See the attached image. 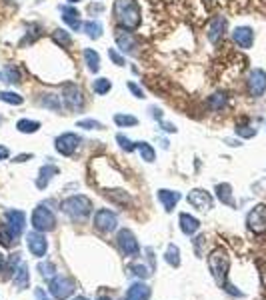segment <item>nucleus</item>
Listing matches in <instances>:
<instances>
[{"mask_svg":"<svg viewBox=\"0 0 266 300\" xmlns=\"http://www.w3.org/2000/svg\"><path fill=\"white\" fill-rule=\"evenodd\" d=\"M32 226L38 232H50L56 228V216L46 206H36L32 212Z\"/></svg>","mask_w":266,"mask_h":300,"instance_id":"4","label":"nucleus"},{"mask_svg":"<svg viewBox=\"0 0 266 300\" xmlns=\"http://www.w3.org/2000/svg\"><path fill=\"white\" fill-rule=\"evenodd\" d=\"M58 172H60V170H58L54 164H50V162H48V164H44V166L40 168L38 178H36V186H38L40 190H42V188H46V186H48V182H50V180H52Z\"/></svg>","mask_w":266,"mask_h":300,"instance_id":"22","label":"nucleus"},{"mask_svg":"<svg viewBox=\"0 0 266 300\" xmlns=\"http://www.w3.org/2000/svg\"><path fill=\"white\" fill-rule=\"evenodd\" d=\"M178 222H180V230H182L186 236L196 234V232H198V228H200V220H198V218H194V216H190L188 212H182V214H180V218H178Z\"/></svg>","mask_w":266,"mask_h":300,"instance_id":"21","label":"nucleus"},{"mask_svg":"<svg viewBox=\"0 0 266 300\" xmlns=\"http://www.w3.org/2000/svg\"><path fill=\"white\" fill-rule=\"evenodd\" d=\"M76 126H78V128H86V130H102V128H104V124H102V122H98V120H92V118L80 120Z\"/></svg>","mask_w":266,"mask_h":300,"instance_id":"40","label":"nucleus"},{"mask_svg":"<svg viewBox=\"0 0 266 300\" xmlns=\"http://www.w3.org/2000/svg\"><path fill=\"white\" fill-rule=\"evenodd\" d=\"M16 128H18V132H22V134H34V132L40 130V122H38V120L22 118V120L16 122Z\"/></svg>","mask_w":266,"mask_h":300,"instance_id":"27","label":"nucleus"},{"mask_svg":"<svg viewBox=\"0 0 266 300\" xmlns=\"http://www.w3.org/2000/svg\"><path fill=\"white\" fill-rule=\"evenodd\" d=\"M40 104L46 106V108H50V110H60L62 108V102H60V98L56 94H42Z\"/></svg>","mask_w":266,"mask_h":300,"instance_id":"31","label":"nucleus"},{"mask_svg":"<svg viewBox=\"0 0 266 300\" xmlns=\"http://www.w3.org/2000/svg\"><path fill=\"white\" fill-rule=\"evenodd\" d=\"M126 86H128V90H130L132 94H134L136 98H144V90H142V88H140L136 82H128Z\"/></svg>","mask_w":266,"mask_h":300,"instance_id":"45","label":"nucleus"},{"mask_svg":"<svg viewBox=\"0 0 266 300\" xmlns=\"http://www.w3.org/2000/svg\"><path fill=\"white\" fill-rule=\"evenodd\" d=\"M74 292V282L66 276H54L50 280V294L56 300H66Z\"/></svg>","mask_w":266,"mask_h":300,"instance_id":"7","label":"nucleus"},{"mask_svg":"<svg viewBox=\"0 0 266 300\" xmlns=\"http://www.w3.org/2000/svg\"><path fill=\"white\" fill-rule=\"evenodd\" d=\"M82 30H84L86 36L92 38V40H98V38L102 36V24H100L98 20H88V22H84V24H82Z\"/></svg>","mask_w":266,"mask_h":300,"instance_id":"26","label":"nucleus"},{"mask_svg":"<svg viewBox=\"0 0 266 300\" xmlns=\"http://www.w3.org/2000/svg\"><path fill=\"white\" fill-rule=\"evenodd\" d=\"M2 76H4V82H10V84L20 82V72H18V68H14V66H6L4 72H2Z\"/></svg>","mask_w":266,"mask_h":300,"instance_id":"36","label":"nucleus"},{"mask_svg":"<svg viewBox=\"0 0 266 300\" xmlns=\"http://www.w3.org/2000/svg\"><path fill=\"white\" fill-rule=\"evenodd\" d=\"M236 134L242 136V138H252V136H256V128H250V126H236Z\"/></svg>","mask_w":266,"mask_h":300,"instance_id":"43","label":"nucleus"},{"mask_svg":"<svg viewBox=\"0 0 266 300\" xmlns=\"http://www.w3.org/2000/svg\"><path fill=\"white\" fill-rule=\"evenodd\" d=\"M4 216H6V222H8L10 230H12V234L18 238V236L22 234V230H24V224H26L24 212H22V210H6Z\"/></svg>","mask_w":266,"mask_h":300,"instance_id":"15","label":"nucleus"},{"mask_svg":"<svg viewBox=\"0 0 266 300\" xmlns=\"http://www.w3.org/2000/svg\"><path fill=\"white\" fill-rule=\"evenodd\" d=\"M108 56H110V60H112L116 66H124V56H120L114 48H108Z\"/></svg>","mask_w":266,"mask_h":300,"instance_id":"44","label":"nucleus"},{"mask_svg":"<svg viewBox=\"0 0 266 300\" xmlns=\"http://www.w3.org/2000/svg\"><path fill=\"white\" fill-rule=\"evenodd\" d=\"M4 266H6V262H4V256H2V254H0V272H2V270H4Z\"/></svg>","mask_w":266,"mask_h":300,"instance_id":"52","label":"nucleus"},{"mask_svg":"<svg viewBox=\"0 0 266 300\" xmlns=\"http://www.w3.org/2000/svg\"><path fill=\"white\" fill-rule=\"evenodd\" d=\"M60 14H62V20L72 28V30H78L82 28V22H80V12L72 6H60Z\"/></svg>","mask_w":266,"mask_h":300,"instance_id":"20","label":"nucleus"},{"mask_svg":"<svg viewBox=\"0 0 266 300\" xmlns=\"http://www.w3.org/2000/svg\"><path fill=\"white\" fill-rule=\"evenodd\" d=\"M228 264H230V260H228V254H226V250H222V248H216V250H214V252L208 256V266H210V272H212V276H214V280H216L218 284H224V282H226Z\"/></svg>","mask_w":266,"mask_h":300,"instance_id":"3","label":"nucleus"},{"mask_svg":"<svg viewBox=\"0 0 266 300\" xmlns=\"http://www.w3.org/2000/svg\"><path fill=\"white\" fill-rule=\"evenodd\" d=\"M114 40L118 44V48L126 54H136V48H138V42L134 38V34H132L130 30L126 28H118L116 34H114Z\"/></svg>","mask_w":266,"mask_h":300,"instance_id":"10","label":"nucleus"},{"mask_svg":"<svg viewBox=\"0 0 266 300\" xmlns=\"http://www.w3.org/2000/svg\"><path fill=\"white\" fill-rule=\"evenodd\" d=\"M114 122H116L118 126H136V124H138L136 116H132V114H116V116H114Z\"/></svg>","mask_w":266,"mask_h":300,"instance_id":"35","label":"nucleus"},{"mask_svg":"<svg viewBox=\"0 0 266 300\" xmlns=\"http://www.w3.org/2000/svg\"><path fill=\"white\" fill-rule=\"evenodd\" d=\"M52 38H54L56 44H60V46H64V48H68V46L72 44V38H70V34H68L66 30H54V32H52Z\"/></svg>","mask_w":266,"mask_h":300,"instance_id":"33","label":"nucleus"},{"mask_svg":"<svg viewBox=\"0 0 266 300\" xmlns=\"http://www.w3.org/2000/svg\"><path fill=\"white\" fill-rule=\"evenodd\" d=\"M100 10H102V4H96V6L92 4V6H90V12H100Z\"/></svg>","mask_w":266,"mask_h":300,"instance_id":"51","label":"nucleus"},{"mask_svg":"<svg viewBox=\"0 0 266 300\" xmlns=\"http://www.w3.org/2000/svg\"><path fill=\"white\" fill-rule=\"evenodd\" d=\"M216 196H218V200L222 202V204H226V206H234V198H232V186L230 184H218L216 186Z\"/></svg>","mask_w":266,"mask_h":300,"instance_id":"25","label":"nucleus"},{"mask_svg":"<svg viewBox=\"0 0 266 300\" xmlns=\"http://www.w3.org/2000/svg\"><path fill=\"white\" fill-rule=\"evenodd\" d=\"M186 200H188V204H190V206H194V208H196V210H200V212H206V210H210V208L214 206L212 196H210L206 190H200V188L190 190V192H188V196H186Z\"/></svg>","mask_w":266,"mask_h":300,"instance_id":"9","label":"nucleus"},{"mask_svg":"<svg viewBox=\"0 0 266 300\" xmlns=\"http://www.w3.org/2000/svg\"><path fill=\"white\" fill-rule=\"evenodd\" d=\"M84 62H86V66H88L90 72L96 74V72L100 70V54H98L96 50L86 48V50H84Z\"/></svg>","mask_w":266,"mask_h":300,"instance_id":"24","label":"nucleus"},{"mask_svg":"<svg viewBox=\"0 0 266 300\" xmlns=\"http://www.w3.org/2000/svg\"><path fill=\"white\" fill-rule=\"evenodd\" d=\"M74 300H88V298H84V296H78V298H74Z\"/></svg>","mask_w":266,"mask_h":300,"instance_id":"54","label":"nucleus"},{"mask_svg":"<svg viewBox=\"0 0 266 300\" xmlns=\"http://www.w3.org/2000/svg\"><path fill=\"white\" fill-rule=\"evenodd\" d=\"M8 154H10V152H8V148H6V146H0V162L6 160V158H8Z\"/></svg>","mask_w":266,"mask_h":300,"instance_id":"47","label":"nucleus"},{"mask_svg":"<svg viewBox=\"0 0 266 300\" xmlns=\"http://www.w3.org/2000/svg\"><path fill=\"white\" fill-rule=\"evenodd\" d=\"M12 278H14V286H16L18 290H26V288L30 286V272H28V266L20 262V266L16 268V272H14Z\"/></svg>","mask_w":266,"mask_h":300,"instance_id":"23","label":"nucleus"},{"mask_svg":"<svg viewBox=\"0 0 266 300\" xmlns=\"http://www.w3.org/2000/svg\"><path fill=\"white\" fill-rule=\"evenodd\" d=\"M18 266H20V254L16 252V254H12V256L8 258V266H6V270H8V274H14Z\"/></svg>","mask_w":266,"mask_h":300,"instance_id":"42","label":"nucleus"},{"mask_svg":"<svg viewBox=\"0 0 266 300\" xmlns=\"http://www.w3.org/2000/svg\"><path fill=\"white\" fill-rule=\"evenodd\" d=\"M34 296H36V300H50V296H48L42 288H36V290H34Z\"/></svg>","mask_w":266,"mask_h":300,"instance_id":"46","label":"nucleus"},{"mask_svg":"<svg viewBox=\"0 0 266 300\" xmlns=\"http://www.w3.org/2000/svg\"><path fill=\"white\" fill-rule=\"evenodd\" d=\"M76 2H80V0H68V4H76Z\"/></svg>","mask_w":266,"mask_h":300,"instance_id":"53","label":"nucleus"},{"mask_svg":"<svg viewBox=\"0 0 266 300\" xmlns=\"http://www.w3.org/2000/svg\"><path fill=\"white\" fill-rule=\"evenodd\" d=\"M78 144H80V138H78L74 132H64V134H60V136L56 138V142H54L56 150H58L62 156H72V154L76 152Z\"/></svg>","mask_w":266,"mask_h":300,"instance_id":"8","label":"nucleus"},{"mask_svg":"<svg viewBox=\"0 0 266 300\" xmlns=\"http://www.w3.org/2000/svg\"><path fill=\"white\" fill-rule=\"evenodd\" d=\"M112 12H114V18L120 24V28L136 30L140 26L142 12H140V6L136 4V0H116Z\"/></svg>","mask_w":266,"mask_h":300,"instance_id":"1","label":"nucleus"},{"mask_svg":"<svg viewBox=\"0 0 266 300\" xmlns=\"http://www.w3.org/2000/svg\"><path fill=\"white\" fill-rule=\"evenodd\" d=\"M152 110V116L156 118V120H162V110L160 108H150Z\"/></svg>","mask_w":266,"mask_h":300,"instance_id":"50","label":"nucleus"},{"mask_svg":"<svg viewBox=\"0 0 266 300\" xmlns=\"http://www.w3.org/2000/svg\"><path fill=\"white\" fill-rule=\"evenodd\" d=\"M226 30V20L222 16H214L210 22H208V40L210 42H218L222 38Z\"/></svg>","mask_w":266,"mask_h":300,"instance_id":"18","label":"nucleus"},{"mask_svg":"<svg viewBox=\"0 0 266 300\" xmlns=\"http://www.w3.org/2000/svg\"><path fill=\"white\" fill-rule=\"evenodd\" d=\"M164 260L170 264V266H180V250H178V246H174V244H170L168 248H166V254H164Z\"/></svg>","mask_w":266,"mask_h":300,"instance_id":"30","label":"nucleus"},{"mask_svg":"<svg viewBox=\"0 0 266 300\" xmlns=\"http://www.w3.org/2000/svg\"><path fill=\"white\" fill-rule=\"evenodd\" d=\"M0 80H4V76H2V74H0Z\"/></svg>","mask_w":266,"mask_h":300,"instance_id":"55","label":"nucleus"},{"mask_svg":"<svg viewBox=\"0 0 266 300\" xmlns=\"http://www.w3.org/2000/svg\"><path fill=\"white\" fill-rule=\"evenodd\" d=\"M0 100L6 102V104H14V106H20L24 102V98L16 92H10V90H4V92H0Z\"/></svg>","mask_w":266,"mask_h":300,"instance_id":"32","label":"nucleus"},{"mask_svg":"<svg viewBox=\"0 0 266 300\" xmlns=\"http://www.w3.org/2000/svg\"><path fill=\"white\" fill-rule=\"evenodd\" d=\"M30 158H32V154H18V156H14V162H26Z\"/></svg>","mask_w":266,"mask_h":300,"instance_id":"49","label":"nucleus"},{"mask_svg":"<svg viewBox=\"0 0 266 300\" xmlns=\"http://www.w3.org/2000/svg\"><path fill=\"white\" fill-rule=\"evenodd\" d=\"M36 2H42V0H36Z\"/></svg>","mask_w":266,"mask_h":300,"instance_id":"57","label":"nucleus"},{"mask_svg":"<svg viewBox=\"0 0 266 300\" xmlns=\"http://www.w3.org/2000/svg\"><path fill=\"white\" fill-rule=\"evenodd\" d=\"M150 298V286H146L144 282H134L128 290L124 300H148Z\"/></svg>","mask_w":266,"mask_h":300,"instance_id":"17","label":"nucleus"},{"mask_svg":"<svg viewBox=\"0 0 266 300\" xmlns=\"http://www.w3.org/2000/svg\"><path fill=\"white\" fill-rule=\"evenodd\" d=\"M162 122V128L166 130V132H176V126L174 124H170V122H164V120H160Z\"/></svg>","mask_w":266,"mask_h":300,"instance_id":"48","label":"nucleus"},{"mask_svg":"<svg viewBox=\"0 0 266 300\" xmlns=\"http://www.w3.org/2000/svg\"><path fill=\"white\" fill-rule=\"evenodd\" d=\"M136 150L140 152L142 160H146V162H154L156 152H154V148H152L148 142H136Z\"/></svg>","mask_w":266,"mask_h":300,"instance_id":"28","label":"nucleus"},{"mask_svg":"<svg viewBox=\"0 0 266 300\" xmlns=\"http://www.w3.org/2000/svg\"><path fill=\"white\" fill-rule=\"evenodd\" d=\"M246 224L252 232H264L266 230V206H256L248 212Z\"/></svg>","mask_w":266,"mask_h":300,"instance_id":"14","label":"nucleus"},{"mask_svg":"<svg viewBox=\"0 0 266 300\" xmlns=\"http://www.w3.org/2000/svg\"><path fill=\"white\" fill-rule=\"evenodd\" d=\"M110 88H112V82L108 78H96L92 84V90L96 94H106V92H110Z\"/></svg>","mask_w":266,"mask_h":300,"instance_id":"34","label":"nucleus"},{"mask_svg":"<svg viewBox=\"0 0 266 300\" xmlns=\"http://www.w3.org/2000/svg\"><path fill=\"white\" fill-rule=\"evenodd\" d=\"M158 200H160V204L164 206V210H166V212H172V210H174V206H176V204H178V200H180V192L162 188V190H158Z\"/></svg>","mask_w":266,"mask_h":300,"instance_id":"19","label":"nucleus"},{"mask_svg":"<svg viewBox=\"0 0 266 300\" xmlns=\"http://www.w3.org/2000/svg\"><path fill=\"white\" fill-rule=\"evenodd\" d=\"M26 246H28V250L34 254V256H44L46 254V250H48V240H46V236H42L38 230H34V232H28L26 234Z\"/></svg>","mask_w":266,"mask_h":300,"instance_id":"13","label":"nucleus"},{"mask_svg":"<svg viewBox=\"0 0 266 300\" xmlns=\"http://www.w3.org/2000/svg\"><path fill=\"white\" fill-rule=\"evenodd\" d=\"M224 104H226V96L224 94H212L210 98H208V106L212 108V110H220V108H224Z\"/></svg>","mask_w":266,"mask_h":300,"instance_id":"37","label":"nucleus"},{"mask_svg":"<svg viewBox=\"0 0 266 300\" xmlns=\"http://www.w3.org/2000/svg\"><path fill=\"white\" fill-rule=\"evenodd\" d=\"M232 38H234V42H236L240 48H250L252 42H254V32H252V28H248V26H238V28H234V32H232Z\"/></svg>","mask_w":266,"mask_h":300,"instance_id":"16","label":"nucleus"},{"mask_svg":"<svg viewBox=\"0 0 266 300\" xmlns=\"http://www.w3.org/2000/svg\"><path fill=\"white\" fill-rule=\"evenodd\" d=\"M248 92L250 96H262L266 92V72L260 68H254L248 76Z\"/></svg>","mask_w":266,"mask_h":300,"instance_id":"11","label":"nucleus"},{"mask_svg":"<svg viewBox=\"0 0 266 300\" xmlns=\"http://www.w3.org/2000/svg\"><path fill=\"white\" fill-rule=\"evenodd\" d=\"M100 300H110V298H100Z\"/></svg>","mask_w":266,"mask_h":300,"instance_id":"56","label":"nucleus"},{"mask_svg":"<svg viewBox=\"0 0 266 300\" xmlns=\"http://www.w3.org/2000/svg\"><path fill=\"white\" fill-rule=\"evenodd\" d=\"M130 272H132V274H136L138 278H148V276L152 274L144 264H132V266H130Z\"/></svg>","mask_w":266,"mask_h":300,"instance_id":"41","label":"nucleus"},{"mask_svg":"<svg viewBox=\"0 0 266 300\" xmlns=\"http://www.w3.org/2000/svg\"><path fill=\"white\" fill-rule=\"evenodd\" d=\"M12 240H16V236L12 234V230H10L8 222L0 224V244L8 248V246H12Z\"/></svg>","mask_w":266,"mask_h":300,"instance_id":"29","label":"nucleus"},{"mask_svg":"<svg viewBox=\"0 0 266 300\" xmlns=\"http://www.w3.org/2000/svg\"><path fill=\"white\" fill-rule=\"evenodd\" d=\"M60 208H62L70 218H74V220H84V218L90 214V210H92V200H90L88 196H84V194H76V196H70V198L62 200Z\"/></svg>","mask_w":266,"mask_h":300,"instance_id":"2","label":"nucleus"},{"mask_svg":"<svg viewBox=\"0 0 266 300\" xmlns=\"http://www.w3.org/2000/svg\"><path fill=\"white\" fill-rule=\"evenodd\" d=\"M116 242H118V248L124 256H138L140 254V246H138V240L136 236L132 234L130 230H120L118 236H116Z\"/></svg>","mask_w":266,"mask_h":300,"instance_id":"6","label":"nucleus"},{"mask_svg":"<svg viewBox=\"0 0 266 300\" xmlns=\"http://www.w3.org/2000/svg\"><path fill=\"white\" fill-rule=\"evenodd\" d=\"M38 272H40V276L42 278H54V272H56V268H54V264L52 262H40L38 264Z\"/></svg>","mask_w":266,"mask_h":300,"instance_id":"38","label":"nucleus"},{"mask_svg":"<svg viewBox=\"0 0 266 300\" xmlns=\"http://www.w3.org/2000/svg\"><path fill=\"white\" fill-rule=\"evenodd\" d=\"M116 142L120 144L122 150H126V152H132V150H136V142H132V140L126 138L124 134H118V136H116Z\"/></svg>","mask_w":266,"mask_h":300,"instance_id":"39","label":"nucleus"},{"mask_svg":"<svg viewBox=\"0 0 266 300\" xmlns=\"http://www.w3.org/2000/svg\"><path fill=\"white\" fill-rule=\"evenodd\" d=\"M62 100H64V104H66V108L68 110H72V112H78V110H82L84 108V94H82V90L76 86V84H64V88H62Z\"/></svg>","mask_w":266,"mask_h":300,"instance_id":"5","label":"nucleus"},{"mask_svg":"<svg viewBox=\"0 0 266 300\" xmlns=\"http://www.w3.org/2000/svg\"><path fill=\"white\" fill-rule=\"evenodd\" d=\"M118 220H116V214L106 210V208H100L96 214H94V226L100 230V232H112L116 228Z\"/></svg>","mask_w":266,"mask_h":300,"instance_id":"12","label":"nucleus"}]
</instances>
